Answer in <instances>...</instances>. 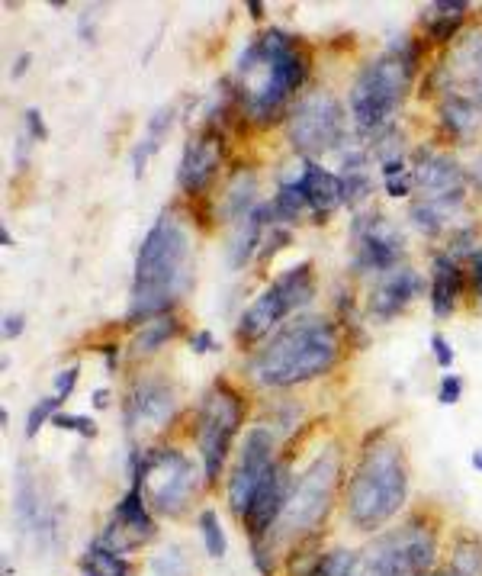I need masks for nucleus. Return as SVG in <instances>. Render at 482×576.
Returning <instances> with one entry per match:
<instances>
[{
  "label": "nucleus",
  "mask_w": 482,
  "mask_h": 576,
  "mask_svg": "<svg viewBox=\"0 0 482 576\" xmlns=\"http://www.w3.org/2000/svg\"><path fill=\"white\" fill-rule=\"evenodd\" d=\"M309 78V52L303 42L286 29L270 26L251 36L235 58V107L238 116L251 126L267 129L293 107L296 91H303Z\"/></svg>",
  "instance_id": "nucleus-1"
},
{
  "label": "nucleus",
  "mask_w": 482,
  "mask_h": 576,
  "mask_svg": "<svg viewBox=\"0 0 482 576\" xmlns=\"http://www.w3.org/2000/svg\"><path fill=\"white\" fill-rule=\"evenodd\" d=\"M193 287V245L190 229L174 210H161L158 219L142 235L132 264V290L126 319L132 326L174 313Z\"/></svg>",
  "instance_id": "nucleus-2"
},
{
  "label": "nucleus",
  "mask_w": 482,
  "mask_h": 576,
  "mask_svg": "<svg viewBox=\"0 0 482 576\" xmlns=\"http://www.w3.org/2000/svg\"><path fill=\"white\" fill-rule=\"evenodd\" d=\"M341 361V332L331 316H299L251 351L245 374L264 390L303 387L335 371Z\"/></svg>",
  "instance_id": "nucleus-3"
},
{
  "label": "nucleus",
  "mask_w": 482,
  "mask_h": 576,
  "mask_svg": "<svg viewBox=\"0 0 482 576\" xmlns=\"http://www.w3.org/2000/svg\"><path fill=\"white\" fill-rule=\"evenodd\" d=\"M418 55H421V46L405 36L402 42H393L383 55L370 58V62L357 71L348 94V110H351L354 132L367 145L396 126V113L415 81Z\"/></svg>",
  "instance_id": "nucleus-4"
},
{
  "label": "nucleus",
  "mask_w": 482,
  "mask_h": 576,
  "mask_svg": "<svg viewBox=\"0 0 482 576\" xmlns=\"http://www.w3.org/2000/svg\"><path fill=\"white\" fill-rule=\"evenodd\" d=\"M409 499V464L402 445L389 438H373L360 451V461L344 490L348 522L357 531H380L393 522Z\"/></svg>",
  "instance_id": "nucleus-5"
},
{
  "label": "nucleus",
  "mask_w": 482,
  "mask_h": 576,
  "mask_svg": "<svg viewBox=\"0 0 482 576\" xmlns=\"http://www.w3.org/2000/svg\"><path fill=\"white\" fill-rule=\"evenodd\" d=\"M315 300V271L312 261H299L293 268L280 271L270 284L254 297L238 316L235 338L238 345L254 351V345H264L270 335L286 326V319Z\"/></svg>",
  "instance_id": "nucleus-6"
},
{
  "label": "nucleus",
  "mask_w": 482,
  "mask_h": 576,
  "mask_svg": "<svg viewBox=\"0 0 482 576\" xmlns=\"http://www.w3.org/2000/svg\"><path fill=\"white\" fill-rule=\"evenodd\" d=\"M129 480L145 493V502L155 515L177 519L190 506L200 486V474L193 461L177 448H139L132 445L129 454Z\"/></svg>",
  "instance_id": "nucleus-7"
},
{
  "label": "nucleus",
  "mask_w": 482,
  "mask_h": 576,
  "mask_svg": "<svg viewBox=\"0 0 482 576\" xmlns=\"http://www.w3.org/2000/svg\"><path fill=\"white\" fill-rule=\"evenodd\" d=\"M338 486H341V454L335 445H328L315 454L303 467V474L293 480L290 499H286V509L280 515V525L274 528V535L280 541H299L312 535V531H319L325 515L335 506Z\"/></svg>",
  "instance_id": "nucleus-8"
},
{
  "label": "nucleus",
  "mask_w": 482,
  "mask_h": 576,
  "mask_svg": "<svg viewBox=\"0 0 482 576\" xmlns=\"http://www.w3.org/2000/svg\"><path fill=\"white\" fill-rule=\"evenodd\" d=\"M438 564V531L421 519L383 531L357 551V576H431Z\"/></svg>",
  "instance_id": "nucleus-9"
},
{
  "label": "nucleus",
  "mask_w": 482,
  "mask_h": 576,
  "mask_svg": "<svg viewBox=\"0 0 482 576\" xmlns=\"http://www.w3.org/2000/svg\"><path fill=\"white\" fill-rule=\"evenodd\" d=\"M245 396L229 380H216L197 406V451L203 461V483L213 486L229 461L232 441L245 425Z\"/></svg>",
  "instance_id": "nucleus-10"
},
{
  "label": "nucleus",
  "mask_w": 482,
  "mask_h": 576,
  "mask_svg": "<svg viewBox=\"0 0 482 576\" xmlns=\"http://www.w3.org/2000/svg\"><path fill=\"white\" fill-rule=\"evenodd\" d=\"M293 152L315 161L319 155L341 152L348 145V116L331 91H309L299 97L283 120Z\"/></svg>",
  "instance_id": "nucleus-11"
},
{
  "label": "nucleus",
  "mask_w": 482,
  "mask_h": 576,
  "mask_svg": "<svg viewBox=\"0 0 482 576\" xmlns=\"http://www.w3.org/2000/svg\"><path fill=\"white\" fill-rule=\"evenodd\" d=\"M277 464V435L274 428L267 425H251L245 438H241L238 448V461L225 483V499H229V509L235 512V519H245L254 496L264 486L267 474Z\"/></svg>",
  "instance_id": "nucleus-12"
},
{
  "label": "nucleus",
  "mask_w": 482,
  "mask_h": 576,
  "mask_svg": "<svg viewBox=\"0 0 482 576\" xmlns=\"http://www.w3.org/2000/svg\"><path fill=\"white\" fill-rule=\"evenodd\" d=\"M351 242H354L351 268L357 274L383 277L389 271H396L405 255L402 229L383 213H357L351 219Z\"/></svg>",
  "instance_id": "nucleus-13"
},
{
  "label": "nucleus",
  "mask_w": 482,
  "mask_h": 576,
  "mask_svg": "<svg viewBox=\"0 0 482 576\" xmlns=\"http://www.w3.org/2000/svg\"><path fill=\"white\" fill-rule=\"evenodd\" d=\"M412 174H415L418 200L438 206V210L447 213L450 219L463 210L470 181H466V168H460L450 155H444V152H418Z\"/></svg>",
  "instance_id": "nucleus-14"
},
{
  "label": "nucleus",
  "mask_w": 482,
  "mask_h": 576,
  "mask_svg": "<svg viewBox=\"0 0 482 576\" xmlns=\"http://www.w3.org/2000/svg\"><path fill=\"white\" fill-rule=\"evenodd\" d=\"M225 165V132L216 123H203L184 142V155L177 165V187L187 197H203Z\"/></svg>",
  "instance_id": "nucleus-15"
},
{
  "label": "nucleus",
  "mask_w": 482,
  "mask_h": 576,
  "mask_svg": "<svg viewBox=\"0 0 482 576\" xmlns=\"http://www.w3.org/2000/svg\"><path fill=\"white\" fill-rule=\"evenodd\" d=\"M177 416V390L164 377L135 380L123 400V425L129 438L161 432Z\"/></svg>",
  "instance_id": "nucleus-16"
},
{
  "label": "nucleus",
  "mask_w": 482,
  "mask_h": 576,
  "mask_svg": "<svg viewBox=\"0 0 482 576\" xmlns=\"http://www.w3.org/2000/svg\"><path fill=\"white\" fill-rule=\"evenodd\" d=\"M434 78H441V94H463L482 110V26L466 33L450 46L447 58L434 68Z\"/></svg>",
  "instance_id": "nucleus-17"
},
{
  "label": "nucleus",
  "mask_w": 482,
  "mask_h": 576,
  "mask_svg": "<svg viewBox=\"0 0 482 576\" xmlns=\"http://www.w3.org/2000/svg\"><path fill=\"white\" fill-rule=\"evenodd\" d=\"M155 535H158V525H155L152 506L145 502V493L139 490V486H129V490L123 493V499L116 502V509L110 515V525L100 535V541L107 544V548L126 554L132 548H139V544L152 541Z\"/></svg>",
  "instance_id": "nucleus-18"
},
{
  "label": "nucleus",
  "mask_w": 482,
  "mask_h": 576,
  "mask_svg": "<svg viewBox=\"0 0 482 576\" xmlns=\"http://www.w3.org/2000/svg\"><path fill=\"white\" fill-rule=\"evenodd\" d=\"M428 284L415 268L409 264H399L396 271H389L383 277H376V284L370 287V297H367V313L376 322H389L402 316L418 297H425Z\"/></svg>",
  "instance_id": "nucleus-19"
},
{
  "label": "nucleus",
  "mask_w": 482,
  "mask_h": 576,
  "mask_svg": "<svg viewBox=\"0 0 482 576\" xmlns=\"http://www.w3.org/2000/svg\"><path fill=\"white\" fill-rule=\"evenodd\" d=\"M293 470H290V461H277L274 470L267 474L264 486L254 496L248 515L241 522H245L251 541H267L274 535V528L280 525V515L286 509V499H290V490H293Z\"/></svg>",
  "instance_id": "nucleus-20"
},
{
  "label": "nucleus",
  "mask_w": 482,
  "mask_h": 576,
  "mask_svg": "<svg viewBox=\"0 0 482 576\" xmlns=\"http://www.w3.org/2000/svg\"><path fill=\"white\" fill-rule=\"evenodd\" d=\"M286 181L303 194L312 223H325L338 206H344V187H341L338 171H328L325 165H319V161L303 158V165L286 177Z\"/></svg>",
  "instance_id": "nucleus-21"
},
{
  "label": "nucleus",
  "mask_w": 482,
  "mask_h": 576,
  "mask_svg": "<svg viewBox=\"0 0 482 576\" xmlns=\"http://www.w3.org/2000/svg\"><path fill=\"white\" fill-rule=\"evenodd\" d=\"M466 271L463 264L447 255V251H438L431 258V277H428V303H431V313L438 319H450L457 313V303L463 300L466 293Z\"/></svg>",
  "instance_id": "nucleus-22"
},
{
  "label": "nucleus",
  "mask_w": 482,
  "mask_h": 576,
  "mask_svg": "<svg viewBox=\"0 0 482 576\" xmlns=\"http://www.w3.org/2000/svg\"><path fill=\"white\" fill-rule=\"evenodd\" d=\"M277 223V213H274V203L270 200H261L258 206H254V213L241 219L232 235V245H229V264L235 271H241L251 258H258V251L264 245V235L267 229Z\"/></svg>",
  "instance_id": "nucleus-23"
},
{
  "label": "nucleus",
  "mask_w": 482,
  "mask_h": 576,
  "mask_svg": "<svg viewBox=\"0 0 482 576\" xmlns=\"http://www.w3.org/2000/svg\"><path fill=\"white\" fill-rule=\"evenodd\" d=\"M466 13H470V4L463 0H438L421 10V26H425V36L434 42V46H454V42L466 33Z\"/></svg>",
  "instance_id": "nucleus-24"
},
{
  "label": "nucleus",
  "mask_w": 482,
  "mask_h": 576,
  "mask_svg": "<svg viewBox=\"0 0 482 576\" xmlns=\"http://www.w3.org/2000/svg\"><path fill=\"white\" fill-rule=\"evenodd\" d=\"M438 120H441V129L447 132L450 139H473L476 132L482 129V110L470 97L463 94H441L438 100Z\"/></svg>",
  "instance_id": "nucleus-25"
},
{
  "label": "nucleus",
  "mask_w": 482,
  "mask_h": 576,
  "mask_svg": "<svg viewBox=\"0 0 482 576\" xmlns=\"http://www.w3.org/2000/svg\"><path fill=\"white\" fill-rule=\"evenodd\" d=\"M180 332H184V322H180L174 313H164V316L142 322V326H135V332L129 338V358L132 361L152 358V354H158L168 342H174Z\"/></svg>",
  "instance_id": "nucleus-26"
},
{
  "label": "nucleus",
  "mask_w": 482,
  "mask_h": 576,
  "mask_svg": "<svg viewBox=\"0 0 482 576\" xmlns=\"http://www.w3.org/2000/svg\"><path fill=\"white\" fill-rule=\"evenodd\" d=\"M177 123V103H168V107H158L152 116H148V123H145V132L139 136V142L132 145V174L135 177H142L145 174V165H148V158H152L158 149H161V142L168 139V132L171 126Z\"/></svg>",
  "instance_id": "nucleus-27"
},
{
  "label": "nucleus",
  "mask_w": 482,
  "mask_h": 576,
  "mask_svg": "<svg viewBox=\"0 0 482 576\" xmlns=\"http://www.w3.org/2000/svg\"><path fill=\"white\" fill-rule=\"evenodd\" d=\"M258 174L254 171H238L229 184H225V194H222V219L225 223L238 226L241 219L254 213L258 206Z\"/></svg>",
  "instance_id": "nucleus-28"
},
{
  "label": "nucleus",
  "mask_w": 482,
  "mask_h": 576,
  "mask_svg": "<svg viewBox=\"0 0 482 576\" xmlns=\"http://www.w3.org/2000/svg\"><path fill=\"white\" fill-rule=\"evenodd\" d=\"M78 567H81V576H132V564L126 560V554L107 548L100 538L87 544Z\"/></svg>",
  "instance_id": "nucleus-29"
},
{
  "label": "nucleus",
  "mask_w": 482,
  "mask_h": 576,
  "mask_svg": "<svg viewBox=\"0 0 482 576\" xmlns=\"http://www.w3.org/2000/svg\"><path fill=\"white\" fill-rule=\"evenodd\" d=\"M303 576H357V551H328Z\"/></svg>",
  "instance_id": "nucleus-30"
},
{
  "label": "nucleus",
  "mask_w": 482,
  "mask_h": 576,
  "mask_svg": "<svg viewBox=\"0 0 482 576\" xmlns=\"http://www.w3.org/2000/svg\"><path fill=\"white\" fill-rule=\"evenodd\" d=\"M409 219H412V226H415L421 235H428V239H438L441 232H447V223H450L447 213H441L438 206H431V203H425V200H412Z\"/></svg>",
  "instance_id": "nucleus-31"
},
{
  "label": "nucleus",
  "mask_w": 482,
  "mask_h": 576,
  "mask_svg": "<svg viewBox=\"0 0 482 576\" xmlns=\"http://www.w3.org/2000/svg\"><path fill=\"white\" fill-rule=\"evenodd\" d=\"M200 535H203V544H206V554L209 557H225V551H229V538H225V528L219 522V512L216 509H203L200 512Z\"/></svg>",
  "instance_id": "nucleus-32"
},
{
  "label": "nucleus",
  "mask_w": 482,
  "mask_h": 576,
  "mask_svg": "<svg viewBox=\"0 0 482 576\" xmlns=\"http://www.w3.org/2000/svg\"><path fill=\"white\" fill-rule=\"evenodd\" d=\"M338 177H341V187H344V206H348V210H360L373 194L370 171H348V174H338Z\"/></svg>",
  "instance_id": "nucleus-33"
},
{
  "label": "nucleus",
  "mask_w": 482,
  "mask_h": 576,
  "mask_svg": "<svg viewBox=\"0 0 482 576\" xmlns=\"http://www.w3.org/2000/svg\"><path fill=\"white\" fill-rule=\"evenodd\" d=\"M450 570L457 576H482V544L476 541H460L450 557Z\"/></svg>",
  "instance_id": "nucleus-34"
},
{
  "label": "nucleus",
  "mask_w": 482,
  "mask_h": 576,
  "mask_svg": "<svg viewBox=\"0 0 482 576\" xmlns=\"http://www.w3.org/2000/svg\"><path fill=\"white\" fill-rule=\"evenodd\" d=\"M58 412H62V400H58V396H42L39 403H33V409H29L26 416V438H36L39 428L45 422H52Z\"/></svg>",
  "instance_id": "nucleus-35"
},
{
  "label": "nucleus",
  "mask_w": 482,
  "mask_h": 576,
  "mask_svg": "<svg viewBox=\"0 0 482 576\" xmlns=\"http://www.w3.org/2000/svg\"><path fill=\"white\" fill-rule=\"evenodd\" d=\"M293 242V232H290V226L286 223H277L267 229V235H264V245H261V251H258V261H267V258H274L277 251H283L286 245Z\"/></svg>",
  "instance_id": "nucleus-36"
},
{
  "label": "nucleus",
  "mask_w": 482,
  "mask_h": 576,
  "mask_svg": "<svg viewBox=\"0 0 482 576\" xmlns=\"http://www.w3.org/2000/svg\"><path fill=\"white\" fill-rule=\"evenodd\" d=\"M55 428H62V432H74L81 438H94L97 435V422L90 416H78V412H58V416L52 419Z\"/></svg>",
  "instance_id": "nucleus-37"
},
{
  "label": "nucleus",
  "mask_w": 482,
  "mask_h": 576,
  "mask_svg": "<svg viewBox=\"0 0 482 576\" xmlns=\"http://www.w3.org/2000/svg\"><path fill=\"white\" fill-rule=\"evenodd\" d=\"M23 136L33 142V145L49 142V126H45L39 107H26V110H23Z\"/></svg>",
  "instance_id": "nucleus-38"
},
{
  "label": "nucleus",
  "mask_w": 482,
  "mask_h": 576,
  "mask_svg": "<svg viewBox=\"0 0 482 576\" xmlns=\"http://www.w3.org/2000/svg\"><path fill=\"white\" fill-rule=\"evenodd\" d=\"M78 380H81V364H68L65 371H58L55 374V393L52 396H58V400H68V396L74 393V387H78Z\"/></svg>",
  "instance_id": "nucleus-39"
},
{
  "label": "nucleus",
  "mask_w": 482,
  "mask_h": 576,
  "mask_svg": "<svg viewBox=\"0 0 482 576\" xmlns=\"http://www.w3.org/2000/svg\"><path fill=\"white\" fill-rule=\"evenodd\" d=\"M152 567H155L158 576H184L187 560H184V554H180L177 548H171V551H164L161 557H155Z\"/></svg>",
  "instance_id": "nucleus-40"
},
{
  "label": "nucleus",
  "mask_w": 482,
  "mask_h": 576,
  "mask_svg": "<svg viewBox=\"0 0 482 576\" xmlns=\"http://www.w3.org/2000/svg\"><path fill=\"white\" fill-rule=\"evenodd\" d=\"M463 400V377L460 374H444L438 387V403L441 406H457Z\"/></svg>",
  "instance_id": "nucleus-41"
},
{
  "label": "nucleus",
  "mask_w": 482,
  "mask_h": 576,
  "mask_svg": "<svg viewBox=\"0 0 482 576\" xmlns=\"http://www.w3.org/2000/svg\"><path fill=\"white\" fill-rule=\"evenodd\" d=\"M431 354H434V364L441 367V371H450V367H454V345L447 342V338L441 335V332H434L431 335Z\"/></svg>",
  "instance_id": "nucleus-42"
},
{
  "label": "nucleus",
  "mask_w": 482,
  "mask_h": 576,
  "mask_svg": "<svg viewBox=\"0 0 482 576\" xmlns=\"http://www.w3.org/2000/svg\"><path fill=\"white\" fill-rule=\"evenodd\" d=\"M383 187H386V194H389V197H396V200L412 197V194H415V174H412V168L405 171L402 177H393V181H383Z\"/></svg>",
  "instance_id": "nucleus-43"
},
{
  "label": "nucleus",
  "mask_w": 482,
  "mask_h": 576,
  "mask_svg": "<svg viewBox=\"0 0 482 576\" xmlns=\"http://www.w3.org/2000/svg\"><path fill=\"white\" fill-rule=\"evenodd\" d=\"M219 348V342L213 338V332H206V329H197L190 335V351L193 354H213Z\"/></svg>",
  "instance_id": "nucleus-44"
},
{
  "label": "nucleus",
  "mask_w": 482,
  "mask_h": 576,
  "mask_svg": "<svg viewBox=\"0 0 482 576\" xmlns=\"http://www.w3.org/2000/svg\"><path fill=\"white\" fill-rule=\"evenodd\" d=\"M470 264V271H466V277H470V284H473V293H476V300L482 306V248L476 251V255L466 261Z\"/></svg>",
  "instance_id": "nucleus-45"
},
{
  "label": "nucleus",
  "mask_w": 482,
  "mask_h": 576,
  "mask_svg": "<svg viewBox=\"0 0 482 576\" xmlns=\"http://www.w3.org/2000/svg\"><path fill=\"white\" fill-rule=\"evenodd\" d=\"M23 329H26V316H23V313H7V316H4V338H7V342L20 338Z\"/></svg>",
  "instance_id": "nucleus-46"
},
{
  "label": "nucleus",
  "mask_w": 482,
  "mask_h": 576,
  "mask_svg": "<svg viewBox=\"0 0 482 576\" xmlns=\"http://www.w3.org/2000/svg\"><path fill=\"white\" fill-rule=\"evenodd\" d=\"M466 181H470L473 190H479V194H482V152L470 161V168H466Z\"/></svg>",
  "instance_id": "nucleus-47"
},
{
  "label": "nucleus",
  "mask_w": 482,
  "mask_h": 576,
  "mask_svg": "<svg viewBox=\"0 0 482 576\" xmlns=\"http://www.w3.org/2000/svg\"><path fill=\"white\" fill-rule=\"evenodd\" d=\"M29 62H33V55L23 52V55L17 58V65H13V78H23L26 71H29Z\"/></svg>",
  "instance_id": "nucleus-48"
},
{
  "label": "nucleus",
  "mask_w": 482,
  "mask_h": 576,
  "mask_svg": "<svg viewBox=\"0 0 482 576\" xmlns=\"http://www.w3.org/2000/svg\"><path fill=\"white\" fill-rule=\"evenodd\" d=\"M90 400H94L97 409H107V406H110V390L100 387V390H94V396H90Z\"/></svg>",
  "instance_id": "nucleus-49"
},
{
  "label": "nucleus",
  "mask_w": 482,
  "mask_h": 576,
  "mask_svg": "<svg viewBox=\"0 0 482 576\" xmlns=\"http://www.w3.org/2000/svg\"><path fill=\"white\" fill-rule=\"evenodd\" d=\"M248 13H251V20H261L264 17V4H258V0H248Z\"/></svg>",
  "instance_id": "nucleus-50"
},
{
  "label": "nucleus",
  "mask_w": 482,
  "mask_h": 576,
  "mask_svg": "<svg viewBox=\"0 0 482 576\" xmlns=\"http://www.w3.org/2000/svg\"><path fill=\"white\" fill-rule=\"evenodd\" d=\"M473 467H476L479 474H482V448H479V451H473Z\"/></svg>",
  "instance_id": "nucleus-51"
},
{
  "label": "nucleus",
  "mask_w": 482,
  "mask_h": 576,
  "mask_svg": "<svg viewBox=\"0 0 482 576\" xmlns=\"http://www.w3.org/2000/svg\"><path fill=\"white\" fill-rule=\"evenodd\" d=\"M0 239H4V248H13V242H10V229H7V226L0 229Z\"/></svg>",
  "instance_id": "nucleus-52"
}]
</instances>
